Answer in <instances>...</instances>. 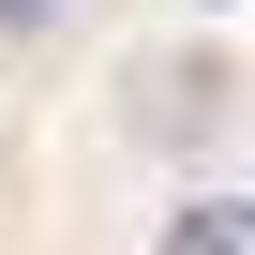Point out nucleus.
Segmentation results:
<instances>
[{"label": "nucleus", "mask_w": 255, "mask_h": 255, "mask_svg": "<svg viewBox=\"0 0 255 255\" xmlns=\"http://www.w3.org/2000/svg\"><path fill=\"white\" fill-rule=\"evenodd\" d=\"M165 255H255V210H240V195H195V210L165 225Z\"/></svg>", "instance_id": "obj_1"}, {"label": "nucleus", "mask_w": 255, "mask_h": 255, "mask_svg": "<svg viewBox=\"0 0 255 255\" xmlns=\"http://www.w3.org/2000/svg\"><path fill=\"white\" fill-rule=\"evenodd\" d=\"M15 15H45V0H0V30H15Z\"/></svg>", "instance_id": "obj_2"}]
</instances>
